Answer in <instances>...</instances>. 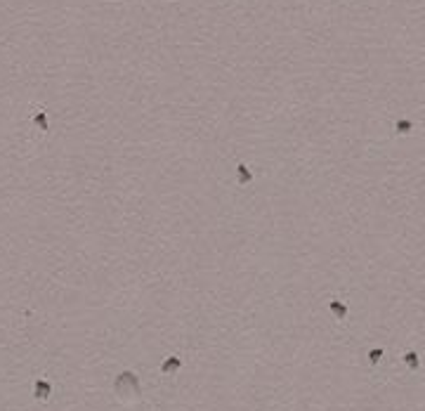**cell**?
<instances>
[{"mask_svg":"<svg viewBox=\"0 0 425 411\" xmlns=\"http://www.w3.org/2000/svg\"><path fill=\"white\" fill-rule=\"evenodd\" d=\"M47 395H50V385L43 383V380H38V383H36V397H38V399H47Z\"/></svg>","mask_w":425,"mask_h":411,"instance_id":"2","label":"cell"},{"mask_svg":"<svg viewBox=\"0 0 425 411\" xmlns=\"http://www.w3.org/2000/svg\"><path fill=\"white\" fill-rule=\"evenodd\" d=\"M114 388H116V397L121 402H135V399H139V380L135 373L123 371L116 378Z\"/></svg>","mask_w":425,"mask_h":411,"instance_id":"1","label":"cell"},{"mask_svg":"<svg viewBox=\"0 0 425 411\" xmlns=\"http://www.w3.org/2000/svg\"><path fill=\"white\" fill-rule=\"evenodd\" d=\"M180 369V359L178 357H170L165 364H163V373H173Z\"/></svg>","mask_w":425,"mask_h":411,"instance_id":"3","label":"cell"}]
</instances>
